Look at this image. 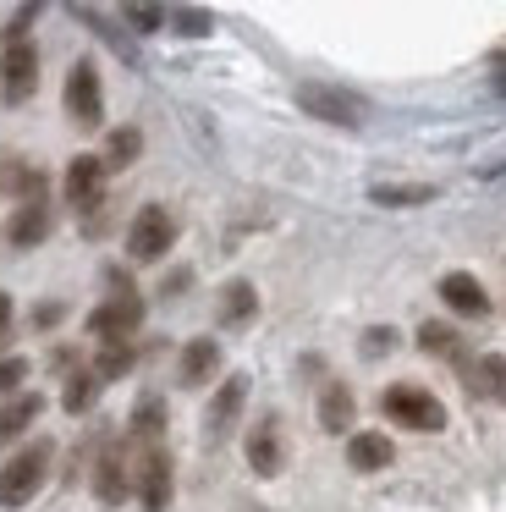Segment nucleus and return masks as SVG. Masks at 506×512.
<instances>
[{
	"instance_id": "obj_21",
	"label": "nucleus",
	"mask_w": 506,
	"mask_h": 512,
	"mask_svg": "<svg viewBox=\"0 0 506 512\" xmlns=\"http://www.w3.org/2000/svg\"><path fill=\"white\" fill-rule=\"evenodd\" d=\"M429 199H435L429 182H380V188H369V204H385V210H413V204Z\"/></svg>"
},
{
	"instance_id": "obj_16",
	"label": "nucleus",
	"mask_w": 506,
	"mask_h": 512,
	"mask_svg": "<svg viewBox=\"0 0 506 512\" xmlns=\"http://www.w3.org/2000/svg\"><path fill=\"white\" fill-rule=\"evenodd\" d=\"M347 463L358 468V474H380V468H391V463H396L391 435H380V430H358V435H347Z\"/></svg>"
},
{
	"instance_id": "obj_32",
	"label": "nucleus",
	"mask_w": 506,
	"mask_h": 512,
	"mask_svg": "<svg viewBox=\"0 0 506 512\" xmlns=\"http://www.w3.org/2000/svg\"><path fill=\"white\" fill-rule=\"evenodd\" d=\"M61 303H39V309H33V325H39V331H44V325H55V320H61Z\"/></svg>"
},
{
	"instance_id": "obj_13",
	"label": "nucleus",
	"mask_w": 506,
	"mask_h": 512,
	"mask_svg": "<svg viewBox=\"0 0 506 512\" xmlns=\"http://www.w3.org/2000/svg\"><path fill=\"white\" fill-rule=\"evenodd\" d=\"M215 375H220V342L215 336H193L182 347V358H176V380L193 391V386H209Z\"/></svg>"
},
{
	"instance_id": "obj_6",
	"label": "nucleus",
	"mask_w": 506,
	"mask_h": 512,
	"mask_svg": "<svg viewBox=\"0 0 506 512\" xmlns=\"http://www.w3.org/2000/svg\"><path fill=\"white\" fill-rule=\"evenodd\" d=\"M61 100H66V116H72L77 127H88V133H94V127H105V83H99L94 61H72Z\"/></svg>"
},
{
	"instance_id": "obj_4",
	"label": "nucleus",
	"mask_w": 506,
	"mask_h": 512,
	"mask_svg": "<svg viewBox=\"0 0 506 512\" xmlns=\"http://www.w3.org/2000/svg\"><path fill=\"white\" fill-rule=\"evenodd\" d=\"M171 243H176V215L165 204H143L127 226V259L132 265H154V259L171 254Z\"/></svg>"
},
{
	"instance_id": "obj_25",
	"label": "nucleus",
	"mask_w": 506,
	"mask_h": 512,
	"mask_svg": "<svg viewBox=\"0 0 506 512\" xmlns=\"http://www.w3.org/2000/svg\"><path fill=\"white\" fill-rule=\"evenodd\" d=\"M418 347H424V353H435V358H451V364H462V358H468L462 336L451 331V325H440V320H429L424 331H418Z\"/></svg>"
},
{
	"instance_id": "obj_3",
	"label": "nucleus",
	"mask_w": 506,
	"mask_h": 512,
	"mask_svg": "<svg viewBox=\"0 0 506 512\" xmlns=\"http://www.w3.org/2000/svg\"><path fill=\"white\" fill-rule=\"evenodd\" d=\"M297 105H303V116L330 122V127H363L369 122V100L341 89V83H297Z\"/></svg>"
},
{
	"instance_id": "obj_11",
	"label": "nucleus",
	"mask_w": 506,
	"mask_h": 512,
	"mask_svg": "<svg viewBox=\"0 0 506 512\" xmlns=\"http://www.w3.org/2000/svg\"><path fill=\"white\" fill-rule=\"evenodd\" d=\"M242 402H248V375H226V380H220V391L209 397V413H204V430H209V441H226V435L237 430V419H242Z\"/></svg>"
},
{
	"instance_id": "obj_19",
	"label": "nucleus",
	"mask_w": 506,
	"mask_h": 512,
	"mask_svg": "<svg viewBox=\"0 0 506 512\" xmlns=\"http://www.w3.org/2000/svg\"><path fill=\"white\" fill-rule=\"evenodd\" d=\"M44 413V397L39 391H22V397H11V402H0V446H11L22 430H28L33 419Z\"/></svg>"
},
{
	"instance_id": "obj_31",
	"label": "nucleus",
	"mask_w": 506,
	"mask_h": 512,
	"mask_svg": "<svg viewBox=\"0 0 506 512\" xmlns=\"http://www.w3.org/2000/svg\"><path fill=\"white\" fill-rule=\"evenodd\" d=\"M391 342H396V331H391V325H374V331L363 336V353H385Z\"/></svg>"
},
{
	"instance_id": "obj_24",
	"label": "nucleus",
	"mask_w": 506,
	"mask_h": 512,
	"mask_svg": "<svg viewBox=\"0 0 506 512\" xmlns=\"http://www.w3.org/2000/svg\"><path fill=\"white\" fill-rule=\"evenodd\" d=\"M138 155H143V133L138 127H116V133L105 138V155L99 160H105V171H127Z\"/></svg>"
},
{
	"instance_id": "obj_27",
	"label": "nucleus",
	"mask_w": 506,
	"mask_h": 512,
	"mask_svg": "<svg viewBox=\"0 0 506 512\" xmlns=\"http://www.w3.org/2000/svg\"><path fill=\"white\" fill-rule=\"evenodd\" d=\"M165 23H171L176 34H187V39H204L209 28H215V17H209L204 6H176V12H165Z\"/></svg>"
},
{
	"instance_id": "obj_30",
	"label": "nucleus",
	"mask_w": 506,
	"mask_h": 512,
	"mask_svg": "<svg viewBox=\"0 0 506 512\" xmlns=\"http://www.w3.org/2000/svg\"><path fill=\"white\" fill-rule=\"evenodd\" d=\"M121 17H127L138 34H160V23H165V12L160 6H121Z\"/></svg>"
},
{
	"instance_id": "obj_15",
	"label": "nucleus",
	"mask_w": 506,
	"mask_h": 512,
	"mask_svg": "<svg viewBox=\"0 0 506 512\" xmlns=\"http://www.w3.org/2000/svg\"><path fill=\"white\" fill-rule=\"evenodd\" d=\"M281 463H286V446H281V424L275 419H259L248 430V468L253 474H281Z\"/></svg>"
},
{
	"instance_id": "obj_8",
	"label": "nucleus",
	"mask_w": 506,
	"mask_h": 512,
	"mask_svg": "<svg viewBox=\"0 0 506 512\" xmlns=\"http://www.w3.org/2000/svg\"><path fill=\"white\" fill-rule=\"evenodd\" d=\"M33 89H39V50H33V39H17L0 50V100L22 105L33 100Z\"/></svg>"
},
{
	"instance_id": "obj_34",
	"label": "nucleus",
	"mask_w": 506,
	"mask_h": 512,
	"mask_svg": "<svg viewBox=\"0 0 506 512\" xmlns=\"http://www.w3.org/2000/svg\"><path fill=\"white\" fill-rule=\"evenodd\" d=\"M11 336V292H0V342Z\"/></svg>"
},
{
	"instance_id": "obj_5",
	"label": "nucleus",
	"mask_w": 506,
	"mask_h": 512,
	"mask_svg": "<svg viewBox=\"0 0 506 512\" xmlns=\"http://www.w3.org/2000/svg\"><path fill=\"white\" fill-rule=\"evenodd\" d=\"M143 325V298L138 292H110L99 309H88V336L99 347H116V342H132Z\"/></svg>"
},
{
	"instance_id": "obj_22",
	"label": "nucleus",
	"mask_w": 506,
	"mask_h": 512,
	"mask_svg": "<svg viewBox=\"0 0 506 512\" xmlns=\"http://www.w3.org/2000/svg\"><path fill=\"white\" fill-rule=\"evenodd\" d=\"M473 391L490 402H506V353H479L473 358Z\"/></svg>"
},
{
	"instance_id": "obj_28",
	"label": "nucleus",
	"mask_w": 506,
	"mask_h": 512,
	"mask_svg": "<svg viewBox=\"0 0 506 512\" xmlns=\"http://www.w3.org/2000/svg\"><path fill=\"white\" fill-rule=\"evenodd\" d=\"M72 17H77V23H88V28H94V34H99V39H110V45H116L121 56L132 61V45H127V39H121V34H116V28H110L105 17H99V12H88V6H72Z\"/></svg>"
},
{
	"instance_id": "obj_35",
	"label": "nucleus",
	"mask_w": 506,
	"mask_h": 512,
	"mask_svg": "<svg viewBox=\"0 0 506 512\" xmlns=\"http://www.w3.org/2000/svg\"><path fill=\"white\" fill-rule=\"evenodd\" d=\"M495 89H506V61H501V67H495Z\"/></svg>"
},
{
	"instance_id": "obj_20",
	"label": "nucleus",
	"mask_w": 506,
	"mask_h": 512,
	"mask_svg": "<svg viewBox=\"0 0 506 512\" xmlns=\"http://www.w3.org/2000/svg\"><path fill=\"white\" fill-rule=\"evenodd\" d=\"M127 435H132V441H143V446H160V435H165V397H138Z\"/></svg>"
},
{
	"instance_id": "obj_18",
	"label": "nucleus",
	"mask_w": 506,
	"mask_h": 512,
	"mask_svg": "<svg viewBox=\"0 0 506 512\" xmlns=\"http://www.w3.org/2000/svg\"><path fill=\"white\" fill-rule=\"evenodd\" d=\"M352 419H358L352 386H347V380H325V391H319V424H325L330 435H347Z\"/></svg>"
},
{
	"instance_id": "obj_23",
	"label": "nucleus",
	"mask_w": 506,
	"mask_h": 512,
	"mask_svg": "<svg viewBox=\"0 0 506 512\" xmlns=\"http://www.w3.org/2000/svg\"><path fill=\"white\" fill-rule=\"evenodd\" d=\"M99 391H105V380H99L94 369H72V375H66V391H61V408L66 413H88L99 402Z\"/></svg>"
},
{
	"instance_id": "obj_12",
	"label": "nucleus",
	"mask_w": 506,
	"mask_h": 512,
	"mask_svg": "<svg viewBox=\"0 0 506 512\" xmlns=\"http://www.w3.org/2000/svg\"><path fill=\"white\" fill-rule=\"evenodd\" d=\"M440 303H446L451 314H462V320H484V314H490V292H484L479 276H468V270H446V276H440Z\"/></svg>"
},
{
	"instance_id": "obj_9",
	"label": "nucleus",
	"mask_w": 506,
	"mask_h": 512,
	"mask_svg": "<svg viewBox=\"0 0 506 512\" xmlns=\"http://www.w3.org/2000/svg\"><path fill=\"white\" fill-rule=\"evenodd\" d=\"M105 182H110V171L99 155H72V166H66V177H61V193L77 215H88V210L105 204Z\"/></svg>"
},
{
	"instance_id": "obj_33",
	"label": "nucleus",
	"mask_w": 506,
	"mask_h": 512,
	"mask_svg": "<svg viewBox=\"0 0 506 512\" xmlns=\"http://www.w3.org/2000/svg\"><path fill=\"white\" fill-rule=\"evenodd\" d=\"M187 281H193V270H176V276H165V287H160V292H165V298H176V292H182Z\"/></svg>"
},
{
	"instance_id": "obj_1",
	"label": "nucleus",
	"mask_w": 506,
	"mask_h": 512,
	"mask_svg": "<svg viewBox=\"0 0 506 512\" xmlns=\"http://www.w3.org/2000/svg\"><path fill=\"white\" fill-rule=\"evenodd\" d=\"M50 463H55L50 441H28L22 452H11L6 463H0V507L6 512L28 507V501L44 490V479H50Z\"/></svg>"
},
{
	"instance_id": "obj_14",
	"label": "nucleus",
	"mask_w": 506,
	"mask_h": 512,
	"mask_svg": "<svg viewBox=\"0 0 506 512\" xmlns=\"http://www.w3.org/2000/svg\"><path fill=\"white\" fill-rule=\"evenodd\" d=\"M94 496L105 501V507H116V501L132 496V468H127V452L121 446H105L94 463Z\"/></svg>"
},
{
	"instance_id": "obj_17",
	"label": "nucleus",
	"mask_w": 506,
	"mask_h": 512,
	"mask_svg": "<svg viewBox=\"0 0 506 512\" xmlns=\"http://www.w3.org/2000/svg\"><path fill=\"white\" fill-rule=\"evenodd\" d=\"M253 314H259V292H253V281H226V287H220V303H215L220 331H237V325L253 320Z\"/></svg>"
},
{
	"instance_id": "obj_10",
	"label": "nucleus",
	"mask_w": 506,
	"mask_h": 512,
	"mask_svg": "<svg viewBox=\"0 0 506 512\" xmlns=\"http://www.w3.org/2000/svg\"><path fill=\"white\" fill-rule=\"evenodd\" d=\"M50 232H55L50 199H22L17 210L6 215V243H11V248H39Z\"/></svg>"
},
{
	"instance_id": "obj_29",
	"label": "nucleus",
	"mask_w": 506,
	"mask_h": 512,
	"mask_svg": "<svg viewBox=\"0 0 506 512\" xmlns=\"http://www.w3.org/2000/svg\"><path fill=\"white\" fill-rule=\"evenodd\" d=\"M22 380H28V358H0V397H22Z\"/></svg>"
},
{
	"instance_id": "obj_26",
	"label": "nucleus",
	"mask_w": 506,
	"mask_h": 512,
	"mask_svg": "<svg viewBox=\"0 0 506 512\" xmlns=\"http://www.w3.org/2000/svg\"><path fill=\"white\" fill-rule=\"evenodd\" d=\"M132 364H138V347H132V342H116V347H99V358H94V375L110 386V380H121Z\"/></svg>"
},
{
	"instance_id": "obj_7",
	"label": "nucleus",
	"mask_w": 506,
	"mask_h": 512,
	"mask_svg": "<svg viewBox=\"0 0 506 512\" xmlns=\"http://www.w3.org/2000/svg\"><path fill=\"white\" fill-rule=\"evenodd\" d=\"M132 490H138L143 512H165L171 507V490H176V468L165 446H143V457L132 463Z\"/></svg>"
},
{
	"instance_id": "obj_2",
	"label": "nucleus",
	"mask_w": 506,
	"mask_h": 512,
	"mask_svg": "<svg viewBox=\"0 0 506 512\" xmlns=\"http://www.w3.org/2000/svg\"><path fill=\"white\" fill-rule=\"evenodd\" d=\"M380 413L391 424H402V430H418V435H435V430H446V402L435 397V391H424V386H385V397H380Z\"/></svg>"
}]
</instances>
